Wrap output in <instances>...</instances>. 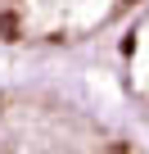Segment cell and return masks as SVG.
<instances>
[{"label": "cell", "mask_w": 149, "mask_h": 154, "mask_svg": "<svg viewBox=\"0 0 149 154\" xmlns=\"http://www.w3.org/2000/svg\"><path fill=\"white\" fill-rule=\"evenodd\" d=\"M0 154H149L95 63H0Z\"/></svg>", "instance_id": "1"}, {"label": "cell", "mask_w": 149, "mask_h": 154, "mask_svg": "<svg viewBox=\"0 0 149 154\" xmlns=\"http://www.w3.org/2000/svg\"><path fill=\"white\" fill-rule=\"evenodd\" d=\"M149 0H0V63H95Z\"/></svg>", "instance_id": "2"}, {"label": "cell", "mask_w": 149, "mask_h": 154, "mask_svg": "<svg viewBox=\"0 0 149 154\" xmlns=\"http://www.w3.org/2000/svg\"><path fill=\"white\" fill-rule=\"evenodd\" d=\"M95 68L109 77V86L118 91V100L140 122H149V9L136 14L113 36V45L95 59Z\"/></svg>", "instance_id": "3"}]
</instances>
